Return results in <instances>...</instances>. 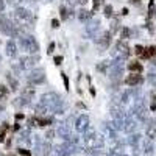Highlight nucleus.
<instances>
[{"mask_svg":"<svg viewBox=\"0 0 156 156\" xmlns=\"http://www.w3.org/2000/svg\"><path fill=\"white\" fill-rule=\"evenodd\" d=\"M42 103L44 106H47L48 111H55V114H62V105L64 101L62 98L55 94V92H45L41 95V100H39Z\"/></svg>","mask_w":156,"mask_h":156,"instance_id":"nucleus-1","label":"nucleus"},{"mask_svg":"<svg viewBox=\"0 0 156 156\" xmlns=\"http://www.w3.org/2000/svg\"><path fill=\"white\" fill-rule=\"evenodd\" d=\"M14 20L17 25H20V27H23L25 30H31L34 27V22H36V17H33V14L25 9V8H16L14 11Z\"/></svg>","mask_w":156,"mask_h":156,"instance_id":"nucleus-2","label":"nucleus"},{"mask_svg":"<svg viewBox=\"0 0 156 156\" xmlns=\"http://www.w3.org/2000/svg\"><path fill=\"white\" fill-rule=\"evenodd\" d=\"M19 45H20V48L23 51H28V53H36L37 55V51H39V44L31 34L19 37Z\"/></svg>","mask_w":156,"mask_h":156,"instance_id":"nucleus-3","label":"nucleus"},{"mask_svg":"<svg viewBox=\"0 0 156 156\" xmlns=\"http://www.w3.org/2000/svg\"><path fill=\"white\" fill-rule=\"evenodd\" d=\"M27 81L30 86H36V84H41L45 81V70L42 67H37V69H33L28 75H27Z\"/></svg>","mask_w":156,"mask_h":156,"instance_id":"nucleus-4","label":"nucleus"},{"mask_svg":"<svg viewBox=\"0 0 156 156\" xmlns=\"http://www.w3.org/2000/svg\"><path fill=\"white\" fill-rule=\"evenodd\" d=\"M111 36H112V33H111V31H103L100 36H97L95 44L101 48L100 51H105V50L109 47V44H111Z\"/></svg>","mask_w":156,"mask_h":156,"instance_id":"nucleus-5","label":"nucleus"},{"mask_svg":"<svg viewBox=\"0 0 156 156\" xmlns=\"http://www.w3.org/2000/svg\"><path fill=\"white\" fill-rule=\"evenodd\" d=\"M87 128H89V115L87 114L78 115V119L75 120V129L78 133H84Z\"/></svg>","mask_w":156,"mask_h":156,"instance_id":"nucleus-6","label":"nucleus"},{"mask_svg":"<svg viewBox=\"0 0 156 156\" xmlns=\"http://www.w3.org/2000/svg\"><path fill=\"white\" fill-rule=\"evenodd\" d=\"M122 72H123V66H122L120 62H117V61L111 62V67L108 69V75H109V78H111L112 81H115L117 78L122 75Z\"/></svg>","mask_w":156,"mask_h":156,"instance_id":"nucleus-7","label":"nucleus"},{"mask_svg":"<svg viewBox=\"0 0 156 156\" xmlns=\"http://www.w3.org/2000/svg\"><path fill=\"white\" fill-rule=\"evenodd\" d=\"M12 28H14V23H12L8 17L0 16V31H2L3 34H6V36H11Z\"/></svg>","mask_w":156,"mask_h":156,"instance_id":"nucleus-8","label":"nucleus"},{"mask_svg":"<svg viewBox=\"0 0 156 156\" xmlns=\"http://www.w3.org/2000/svg\"><path fill=\"white\" fill-rule=\"evenodd\" d=\"M37 61H39V55H36V56H22L20 61H19V66H20V69H33Z\"/></svg>","mask_w":156,"mask_h":156,"instance_id":"nucleus-9","label":"nucleus"},{"mask_svg":"<svg viewBox=\"0 0 156 156\" xmlns=\"http://www.w3.org/2000/svg\"><path fill=\"white\" fill-rule=\"evenodd\" d=\"M139 83H142V76L139 73H131L125 78V84L128 86H137Z\"/></svg>","mask_w":156,"mask_h":156,"instance_id":"nucleus-10","label":"nucleus"},{"mask_svg":"<svg viewBox=\"0 0 156 156\" xmlns=\"http://www.w3.org/2000/svg\"><path fill=\"white\" fill-rule=\"evenodd\" d=\"M100 28V20L97 19V20H90L87 25H86V31H87V34H90V36H95V33H97V30Z\"/></svg>","mask_w":156,"mask_h":156,"instance_id":"nucleus-11","label":"nucleus"},{"mask_svg":"<svg viewBox=\"0 0 156 156\" xmlns=\"http://www.w3.org/2000/svg\"><path fill=\"white\" fill-rule=\"evenodd\" d=\"M56 133H58V136L59 137H62L64 140H69L72 136H70V133H69V126L66 125V123H62V125H59V128L56 129Z\"/></svg>","mask_w":156,"mask_h":156,"instance_id":"nucleus-12","label":"nucleus"},{"mask_svg":"<svg viewBox=\"0 0 156 156\" xmlns=\"http://www.w3.org/2000/svg\"><path fill=\"white\" fill-rule=\"evenodd\" d=\"M6 55L9 56V58H16V55H17V47H16V42L14 41H9L6 42Z\"/></svg>","mask_w":156,"mask_h":156,"instance_id":"nucleus-13","label":"nucleus"},{"mask_svg":"<svg viewBox=\"0 0 156 156\" xmlns=\"http://www.w3.org/2000/svg\"><path fill=\"white\" fill-rule=\"evenodd\" d=\"M92 14H94L92 11H87V9L81 8L80 11H78V19H80L81 22H87V20H90V17H92Z\"/></svg>","mask_w":156,"mask_h":156,"instance_id":"nucleus-14","label":"nucleus"},{"mask_svg":"<svg viewBox=\"0 0 156 156\" xmlns=\"http://www.w3.org/2000/svg\"><path fill=\"white\" fill-rule=\"evenodd\" d=\"M27 105H30V100L28 98H25V97H19V98H16V100H12V106H16V108H25Z\"/></svg>","mask_w":156,"mask_h":156,"instance_id":"nucleus-15","label":"nucleus"},{"mask_svg":"<svg viewBox=\"0 0 156 156\" xmlns=\"http://www.w3.org/2000/svg\"><path fill=\"white\" fill-rule=\"evenodd\" d=\"M34 94H36V90H34L33 86H27V87H23V89H22V97L28 98V100L34 98Z\"/></svg>","mask_w":156,"mask_h":156,"instance_id":"nucleus-16","label":"nucleus"},{"mask_svg":"<svg viewBox=\"0 0 156 156\" xmlns=\"http://www.w3.org/2000/svg\"><path fill=\"white\" fill-rule=\"evenodd\" d=\"M6 81H8V84H9V87H11V90H17L19 89V83H17V80L14 76H12V73H6Z\"/></svg>","mask_w":156,"mask_h":156,"instance_id":"nucleus-17","label":"nucleus"},{"mask_svg":"<svg viewBox=\"0 0 156 156\" xmlns=\"http://www.w3.org/2000/svg\"><path fill=\"white\" fill-rule=\"evenodd\" d=\"M53 123L50 117H36V126H48Z\"/></svg>","mask_w":156,"mask_h":156,"instance_id":"nucleus-18","label":"nucleus"},{"mask_svg":"<svg viewBox=\"0 0 156 156\" xmlns=\"http://www.w3.org/2000/svg\"><path fill=\"white\" fill-rule=\"evenodd\" d=\"M128 70L133 72V73H140L142 72V66L137 61H131V62H128Z\"/></svg>","mask_w":156,"mask_h":156,"instance_id":"nucleus-19","label":"nucleus"},{"mask_svg":"<svg viewBox=\"0 0 156 156\" xmlns=\"http://www.w3.org/2000/svg\"><path fill=\"white\" fill-rule=\"evenodd\" d=\"M59 12H61V19H62V20H67V19L72 16V12H73V11L69 9L67 6H64V5H62V6H59Z\"/></svg>","mask_w":156,"mask_h":156,"instance_id":"nucleus-20","label":"nucleus"},{"mask_svg":"<svg viewBox=\"0 0 156 156\" xmlns=\"http://www.w3.org/2000/svg\"><path fill=\"white\" fill-rule=\"evenodd\" d=\"M8 131H9V125H8L6 122H3L2 126H0V142H5L6 133H8Z\"/></svg>","mask_w":156,"mask_h":156,"instance_id":"nucleus-21","label":"nucleus"},{"mask_svg":"<svg viewBox=\"0 0 156 156\" xmlns=\"http://www.w3.org/2000/svg\"><path fill=\"white\" fill-rule=\"evenodd\" d=\"M108 67H111V62L109 61H103L101 64H98V66H97V70L98 72H101V73H108Z\"/></svg>","mask_w":156,"mask_h":156,"instance_id":"nucleus-22","label":"nucleus"},{"mask_svg":"<svg viewBox=\"0 0 156 156\" xmlns=\"http://www.w3.org/2000/svg\"><path fill=\"white\" fill-rule=\"evenodd\" d=\"M147 137L148 139H154L156 137V125H150L147 128Z\"/></svg>","mask_w":156,"mask_h":156,"instance_id":"nucleus-23","label":"nucleus"},{"mask_svg":"<svg viewBox=\"0 0 156 156\" xmlns=\"http://www.w3.org/2000/svg\"><path fill=\"white\" fill-rule=\"evenodd\" d=\"M34 111L37 112V114H44V112H47L48 109H47V106H44L41 101L37 103V105H34Z\"/></svg>","mask_w":156,"mask_h":156,"instance_id":"nucleus-24","label":"nucleus"},{"mask_svg":"<svg viewBox=\"0 0 156 156\" xmlns=\"http://www.w3.org/2000/svg\"><path fill=\"white\" fill-rule=\"evenodd\" d=\"M8 94H9L8 87H6V86H3V84H0V100L6 98V97H8Z\"/></svg>","mask_w":156,"mask_h":156,"instance_id":"nucleus-25","label":"nucleus"},{"mask_svg":"<svg viewBox=\"0 0 156 156\" xmlns=\"http://www.w3.org/2000/svg\"><path fill=\"white\" fill-rule=\"evenodd\" d=\"M103 12H105V17H112V6L111 5H105Z\"/></svg>","mask_w":156,"mask_h":156,"instance_id":"nucleus-26","label":"nucleus"},{"mask_svg":"<svg viewBox=\"0 0 156 156\" xmlns=\"http://www.w3.org/2000/svg\"><path fill=\"white\" fill-rule=\"evenodd\" d=\"M129 34H131V30H129V28H126V27H125V28H122V30H120V37H122V39H128V37H129Z\"/></svg>","mask_w":156,"mask_h":156,"instance_id":"nucleus-27","label":"nucleus"},{"mask_svg":"<svg viewBox=\"0 0 156 156\" xmlns=\"http://www.w3.org/2000/svg\"><path fill=\"white\" fill-rule=\"evenodd\" d=\"M101 3H103V0H92V9H90V11L95 12V11L101 6Z\"/></svg>","mask_w":156,"mask_h":156,"instance_id":"nucleus-28","label":"nucleus"},{"mask_svg":"<svg viewBox=\"0 0 156 156\" xmlns=\"http://www.w3.org/2000/svg\"><path fill=\"white\" fill-rule=\"evenodd\" d=\"M55 134H56L55 129H47V131H45V139H47V140L53 139V137H55Z\"/></svg>","mask_w":156,"mask_h":156,"instance_id":"nucleus-29","label":"nucleus"},{"mask_svg":"<svg viewBox=\"0 0 156 156\" xmlns=\"http://www.w3.org/2000/svg\"><path fill=\"white\" fill-rule=\"evenodd\" d=\"M17 153H19L20 156H31V153H30L27 148H22V147H19V148H17Z\"/></svg>","mask_w":156,"mask_h":156,"instance_id":"nucleus-30","label":"nucleus"},{"mask_svg":"<svg viewBox=\"0 0 156 156\" xmlns=\"http://www.w3.org/2000/svg\"><path fill=\"white\" fill-rule=\"evenodd\" d=\"M144 47H140V45H136V48H134V51H136V55H139V56H142L144 55Z\"/></svg>","mask_w":156,"mask_h":156,"instance_id":"nucleus-31","label":"nucleus"},{"mask_svg":"<svg viewBox=\"0 0 156 156\" xmlns=\"http://www.w3.org/2000/svg\"><path fill=\"white\" fill-rule=\"evenodd\" d=\"M61 76H62V81H64V86H66V89L69 90V78H67V75H66V73H61Z\"/></svg>","mask_w":156,"mask_h":156,"instance_id":"nucleus-32","label":"nucleus"},{"mask_svg":"<svg viewBox=\"0 0 156 156\" xmlns=\"http://www.w3.org/2000/svg\"><path fill=\"white\" fill-rule=\"evenodd\" d=\"M42 148H44V154H48V153L51 151V145L48 144V142H45V144H44V147H42Z\"/></svg>","mask_w":156,"mask_h":156,"instance_id":"nucleus-33","label":"nucleus"},{"mask_svg":"<svg viewBox=\"0 0 156 156\" xmlns=\"http://www.w3.org/2000/svg\"><path fill=\"white\" fill-rule=\"evenodd\" d=\"M20 2H22V0H8V3H9V5H12V6H16V8H19Z\"/></svg>","mask_w":156,"mask_h":156,"instance_id":"nucleus-34","label":"nucleus"},{"mask_svg":"<svg viewBox=\"0 0 156 156\" xmlns=\"http://www.w3.org/2000/svg\"><path fill=\"white\" fill-rule=\"evenodd\" d=\"M53 61H55L56 66H59V64L62 62V56H61V55H59V56H55V59H53Z\"/></svg>","mask_w":156,"mask_h":156,"instance_id":"nucleus-35","label":"nucleus"},{"mask_svg":"<svg viewBox=\"0 0 156 156\" xmlns=\"http://www.w3.org/2000/svg\"><path fill=\"white\" fill-rule=\"evenodd\" d=\"M3 11H5V2H3V0H0V16L3 14Z\"/></svg>","mask_w":156,"mask_h":156,"instance_id":"nucleus-36","label":"nucleus"},{"mask_svg":"<svg viewBox=\"0 0 156 156\" xmlns=\"http://www.w3.org/2000/svg\"><path fill=\"white\" fill-rule=\"evenodd\" d=\"M51 27L58 28V27H59V20H58V19H53V20H51Z\"/></svg>","mask_w":156,"mask_h":156,"instance_id":"nucleus-37","label":"nucleus"},{"mask_svg":"<svg viewBox=\"0 0 156 156\" xmlns=\"http://www.w3.org/2000/svg\"><path fill=\"white\" fill-rule=\"evenodd\" d=\"M53 50H55V42H51L48 45V50H47V53H53Z\"/></svg>","mask_w":156,"mask_h":156,"instance_id":"nucleus-38","label":"nucleus"},{"mask_svg":"<svg viewBox=\"0 0 156 156\" xmlns=\"http://www.w3.org/2000/svg\"><path fill=\"white\" fill-rule=\"evenodd\" d=\"M23 117H25V115H23L22 112H17V114H16V120H17V122H19V120H23Z\"/></svg>","mask_w":156,"mask_h":156,"instance_id":"nucleus-39","label":"nucleus"},{"mask_svg":"<svg viewBox=\"0 0 156 156\" xmlns=\"http://www.w3.org/2000/svg\"><path fill=\"white\" fill-rule=\"evenodd\" d=\"M151 151H153V147H151L150 144H147V145H145V153H151Z\"/></svg>","mask_w":156,"mask_h":156,"instance_id":"nucleus-40","label":"nucleus"},{"mask_svg":"<svg viewBox=\"0 0 156 156\" xmlns=\"http://www.w3.org/2000/svg\"><path fill=\"white\" fill-rule=\"evenodd\" d=\"M151 109H156V94H153V105H151Z\"/></svg>","mask_w":156,"mask_h":156,"instance_id":"nucleus-41","label":"nucleus"},{"mask_svg":"<svg viewBox=\"0 0 156 156\" xmlns=\"http://www.w3.org/2000/svg\"><path fill=\"white\" fill-rule=\"evenodd\" d=\"M129 3H131V5H139L140 0H129Z\"/></svg>","mask_w":156,"mask_h":156,"instance_id":"nucleus-42","label":"nucleus"},{"mask_svg":"<svg viewBox=\"0 0 156 156\" xmlns=\"http://www.w3.org/2000/svg\"><path fill=\"white\" fill-rule=\"evenodd\" d=\"M12 70H14L16 73H19V72H20V70H19V67L16 66V64H14V66H12Z\"/></svg>","mask_w":156,"mask_h":156,"instance_id":"nucleus-43","label":"nucleus"},{"mask_svg":"<svg viewBox=\"0 0 156 156\" xmlns=\"http://www.w3.org/2000/svg\"><path fill=\"white\" fill-rule=\"evenodd\" d=\"M5 111V105H3V103H0V112H3Z\"/></svg>","mask_w":156,"mask_h":156,"instance_id":"nucleus-44","label":"nucleus"},{"mask_svg":"<svg viewBox=\"0 0 156 156\" xmlns=\"http://www.w3.org/2000/svg\"><path fill=\"white\" fill-rule=\"evenodd\" d=\"M122 14H123V16H125V14H128V9H126V8H123V9H122Z\"/></svg>","mask_w":156,"mask_h":156,"instance_id":"nucleus-45","label":"nucleus"},{"mask_svg":"<svg viewBox=\"0 0 156 156\" xmlns=\"http://www.w3.org/2000/svg\"><path fill=\"white\" fill-rule=\"evenodd\" d=\"M0 62H2V55H0Z\"/></svg>","mask_w":156,"mask_h":156,"instance_id":"nucleus-46","label":"nucleus"},{"mask_svg":"<svg viewBox=\"0 0 156 156\" xmlns=\"http://www.w3.org/2000/svg\"><path fill=\"white\" fill-rule=\"evenodd\" d=\"M47 2H53V0H47Z\"/></svg>","mask_w":156,"mask_h":156,"instance_id":"nucleus-47","label":"nucleus"}]
</instances>
